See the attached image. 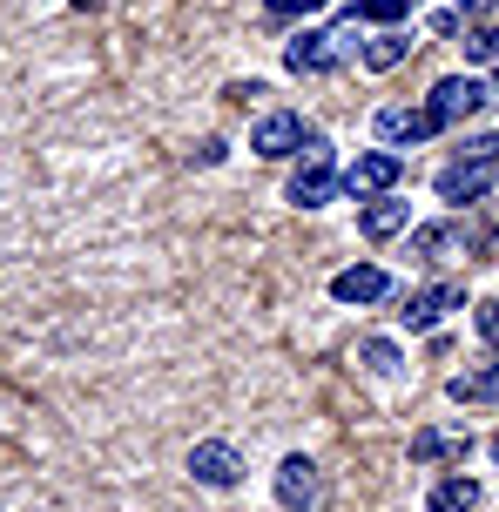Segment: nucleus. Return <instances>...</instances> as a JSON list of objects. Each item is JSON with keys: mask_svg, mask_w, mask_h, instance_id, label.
<instances>
[{"mask_svg": "<svg viewBox=\"0 0 499 512\" xmlns=\"http://www.w3.org/2000/svg\"><path fill=\"white\" fill-rule=\"evenodd\" d=\"M486 102H493V88H486L479 75H439L432 88H425V108H432V122H439V128L473 122Z\"/></svg>", "mask_w": 499, "mask_h": 512, "instance_id": "4", "label": "nucleus"}, {"mask_svg": "<svg viewBox=\"0 0 499 512\" xmlns=\"http://www.w3.org/2000/svg\"><path fill=\"white\" fill-rule=\"evenodd\" d=\"M223 155H230V142H223V135H210V142H196V162H203V169H216Z\"/></svg>", "mask_w": 499, "mask_h": 512, "instance_id": "25", "label": "nucleus"}, {"mask_svg": "<svg viewBox=\"0 0 499 512\" xmlns=\"http://www.w3.org/2000/svg\"><path fill=\"white\" fill-rule=\"evenodd\" d=\"M284 68L290 75H331V68H344V48H338V34L331 27H297L284 41Z\"/></svg>", "mask_w": 499, "mask_h": 512, "instance_id": "10", "label": "nucleus"}, {"mask_svg": "<svg viewBox=\"0 0 499 512\" xmlns=\"http://www.w3.org/2000/svg\"><path fill=\"white\" fill-rule=\"evenodd\" d=\"M452 14H466V21H493L499 0H452Z\"/></svg>", "mask_w": 499, "mask_h": 512, "instance_id": "24", "label": "nucleus"}, {"mask_svg": "<svg viewBox=\"0 0 499 512\" xmlns=\"http://www.w3.org/2000/svg\"><path fill=\"white\" fill-rule=\"evenodd\" d=\"M398 176H405V155H398V149H358L351 162H344V196H358V203L392 196Z\"/></svg>", "mask_w": 499, "mask_h": 512, "instance_id": "6", "label": "nucleus"}, {"mask_svg": "<svg viewBox=\"0 0 499 512\" xmlns=\"http://www.w3.org/2000/svg\"><path fill=\"white\" fill-rule=\"evenodd\" d=\"M486 452H493V465H499V432H493V445H486Z\"/></svg>", "mask_w": 499, "mask_h": 512, "instance_id": "27", "label": "nucleus"}, {"mask_svg": "<svg viewBox=\"0 0 499 512\" xmlns=\"http://www.w3.org/2000/svg\"><path fill=\"white\" fill-rule=\"evenodd\" d=\"M257 95H270L263 81H230V102H257Z\"/></svg>", "mask_w": 499, "mask_h": 512, "instance_id": "26", "label": "nucleus"}, {"mask_svg": "<svg viewBox=\"0 0 499 512\" xmlns=\"http://www.w3.org/2000/svg\"><path fill=\"white\" fill-rule=\"evenodd\" d=\"M344 196V169H338V155H331V142L324 135H304V155L290 162V182H284V203L290 209H324V203H338Z\"/></svg>", "mask_w": 499, "mask_h": 512, "instance_id": "1", "label": "nucleus"}, {"mask_svg": "<svg viewBox=\"0 0 499 512\" xmlns=\"http://www.w3.org/2000/svg\"><path fill=\"white\" fill-rule=\"evenodd\" d=\"M466 243H473L466 223H419V230H412V256H419V263H452Z\"/></svg>", "mask_w": 499, "mask_h": 512, "instance_id": "15", "label": "nucleus"}, {"mask_svg": "<svg viewBox=\"0 0 499 512\" xmlns=\"http://www.w3.org/2000/svg\"><path fill=\"white\" fill-rule=\"evenodd\" d=\"M466 61H499V21H486V27H466Z\"/></svg>", "mask_w": 499, "mask_h": 512, "instance_id": "21", "label": "nucleus"}, {"mask_svg": "<svg viewBox=\"0 0 499 512\" xmlns=\"http://www.w3.org/2000/svg\"><path fill=\"white\" fill-rule=\"evenodd\" d=\"M304 135L311 128H304L297 108H263L257 122H250V155L257 162H297L304 155Z\"/></svg>", "mask_w": 499, "mask_h": 512, "instance_id": "3", "label": "nucleus"}, {"mask_svg": "<svg viewBox=\"0 0 499 512\" xmlns=\"http://www.w3.org/2000/svg\"><path fill=\"white\" fill-rule=\"evenodd\" d=\"M452 162H499V135H466Z\"/></svg>", "mask_w": 499, "mask_h": 512, "instance_id": "22", "label": "nucleus"}, {"mask_svg": "<svg viewBox=\"0 0 499 512\" xmlns=\"http://www.w3.org/2000/svg\"><path fill=\"white\" fill-rule=\"evenodd\" d=\"M371 135H378V149H419V142H432L439 135V122H432V108H412V102H385L378 115H371Z\"/></svg>", "mask_w": 499, "mask_h": 512, "instance_id": "8", "label": "nucleus"}, {"mask_svg": "<svg viewBox=\"0 0 499 512\" xmlns=\"http://www.w3.org/2000/svg\"><path fill=\"white\" fill-rule=\"evenodd\" d=\"M68 7H102V0H68Z\"/></svg>", "mask_w": 499, "mask_h": 512, "instance_id": "28", "label": "nucleus"}, {"mask_svg": "<svg viewBox=\"0 0 499 512\" xmlns=\"http://www.w3.org/2000/svg\"><path fill=\"white\" fill-rule=\"evenodd\" d=\"M358 364H365L371 378H398L405 351H398V337H358Z\"/></svg>", "mask_w": 499, "mask_h": 512, "instance_id": "18", "label": "nucleus"}, {"mask_svg": "<svg viewBox=\"0 0 499 512\" xmlns=\"http://www.w3.org/2000/svg\"><path fill=\"white\" fill-rule=\"evenodd\" d=\"M412 48H419V34H412V27H371L365 48H358V68H365V75H392V68L412 61Z\"/></svg>", "mask_w": 499, "mask_h": 512, "instance_id": "12", "label": "nucleus"}, {"mask_svg": "<svg viewBox=\"0 0 499 512\" xmlns=\"http://www.w3.org/2000/svg\"><path fill=\"white\" fill-rule=\"evenodd\" d=\"M493 182H499V162H446L439 176H432V196L452 209H473L493 196Z\"/></svg>", "mask_w": 499, "mask_h": 512, "instance_id": "9", "label": "nucleus"}, {"mask_svg": "<svg viewBox=\"0 0 499 512\" xmlns=\"http://www.w3.org/2000/svg\"><path fill=\"white\" fill-rule=\"evenodd\" d=\"M425 512H479V479H466V472H446L439 486L425 492Z\"/></svg>", "mask_w": 499, "mask_h": 512, "instance_id": "17", "label": "nucleus"}, {"mask_svg": "<svg viewBox=\"0 0 499 512\" xmlns=\"http://www.w3.org/2000/svg\"><path fill=\"white\" fill-rule=\"evenodd\" d=\"M385 297H392V270L385 263H344L338 277H331V304H344V310L385 304Z\"/></svg>", "mask_w": 499, "mask_h": 512, "instance_id": "11", "label": "nucleus"}, {"mask_svg": "<svg viewBox=\"0 0 499 512\" xmlns=\"http://www.w3.org/2000/svg\"><path fill=\"white\" fill-rule=\"evenodd\" d=\"M412 459L419 465L473 459V432H466V425H425V432H412Z\"/></svg>", "mask_w": 499, "mask_h": 512, "instance_id": "14", "label": "nucleus"}, {"mask_svg": "<svg viewBox=\"0 0 499 512\" xmlns=\"http://www.w3.org/2000/svg\"><path fill=\"white\" fill-rule=\"evenodd\" d=\"M331 0H263V21L270 27H290V21H317Z\"/></svg>", "mask_w": 499, "mask_h": 512, "instance_id": "19", "label": "nucleus"}, {"mask_svg": "<svg viewBox=\"0 0 499 512\" xmlns=\"http://www.w3.org/2000/svg\"><path fill=\"white\" fill-rule=\"evenodd\" d=\"M446 398H452V405H493V398H499V358L479 364V371H459V378H446Z\"/></svg>", "mask_w": 499, "mask_h": 512, "instance_id": "16", "label": "nucleus"}, {"mask_svg": "<svg viewBox=\"0 0 499 512\" xmlns=\"http://www.w3.org/2000/svg\"><path fill=\"white\" fill-rule=\"evenodd\" d=\"M412 230V203H398V189L392 196H371L365 209H358V236L365 243H392V236Z\"/></svg>", "mask_w": 499, "mask_h": 512, "instance_id": "13", "label": "nucleus"}, {"mask_svg": "<svg viewBox=\"0 0 499 512\" xmlns=\"http://www.w3.org/2000/svg\"><path fill=\"white\" fill-rule=\"evenodd\" d=\"M270 486H277V506L284 512H331V479H324V465L304 459V452H284L277 472H270Z\"/></svg>", "mask_w": 499, "mask_h": 512, "instance_id": "2", "label": "nucleus"}, {"mask_svg": "<svg viewBox=\"0 0 499 512\" xmlns=\"http://www.w3.org/2000/svg\"><path fill=\"white\" fill-rule=\"evenodd\" d=\"M473 331L486 337V344H499V297H486V304L473 310Z\"/></svg>", "mask_w": 499, "mask_h": 512, "instance_id": "23", "label": "nucleus"}, {"mask_svg": "<svg viewBox=\"0 0 499 512\" xmlns=\"http://www.w3.org/2000/svg\"><path fill=\"white\" fill-rule=\"evenodd\" d=\"M412 7H419V0H358V21L365 27H405Z\"/></svg>", "mask_w": 499, "mask_h": 512, "instance_id": "20", "label": "nucleus"}, {"mask_svg": "<svg viewBox=\"0 0 499 512\" xmlns=\"http://www.w3.org/2000/svg\"><path fill=\"white\" fill-rule=\"evenodd\" d=\"M189 479L203 492H237L243 486V452L230 438H196L189 445Z\"/></svg>", "mask_w": 499, "mask_h": 512, "instance_id": "7", "label": "nucleus"}, {"mask_svg": "<svg viewBox=\"0 0 499 512\" xmlns=\"http://www.w3.org/2000/svg\"><path fill=\"white\" fill-rule=\"evenodd\" d=\"M452 310H466V283L439 277V283H419V290H405V304H398V324H405V331H439Z\"/></svg>", "mask_w": 499, "mask_h": 512, "instance_id": "5", "label": "nucleus"}]
</instances>
